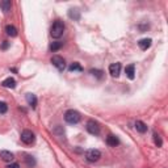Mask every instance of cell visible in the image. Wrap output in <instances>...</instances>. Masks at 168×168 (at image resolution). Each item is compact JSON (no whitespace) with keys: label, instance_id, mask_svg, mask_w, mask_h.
Instances as JSON below:
<instances>
[{"label":"cell","instance_id":"obj_1","mask_svg":"<svg viewBox=\"0 0 168 168\" xmlns=\"http://www.w3.org/2000/svg\"><path fill=\"white\" fill-rule=\"evenodd\" d=\"M80 118H82L80 113L74 110V109H70V110H67L64 113V121L67 122V124H70V125H76L77 122L80 121Z\"/></svg>","mask_w":168,"mask_h":168},{"label":"cell","instance_id":"obj_2","mask_svg":"<svg viewBox=\"0 0 168 168\" xmlns=\"http://www.w3.org/2000/svg\"><path fill=\"white\" fill-rule=\"evenodd\" d=\"M64 24L62 21H59V20H57L53 24V26H51V29H50V34H51V37L53 38H60L63 36V32H64Z\"/></svg>","mask_w":168,"mask_h":168},{"label":"cell","instance_id":"obj_3","mask_svg":"<svg viewBox=\"0 0 168 168\" xmlns=\"http://www.w3.org/2000/svg\"><path fill=\"white\" fill-rule=\"evenodd\" d=\"M100 158H101V153H100V150H96V148H91L88 150L86 153V159L88 161H91V163H95V161H97Z\"/></svg>","mask_w":168,"mask_h":168},{"label":"cell","instance_id":"obj_4","mask_svg":"<svg viewBox=\"0 0 168 168\" xmlns=\"http://www.w3.org/2000/svg\"><path fill=\"white\" fill-rule=\"evenodd\" d=\"M21 142L25 143V144H32L33 142L36 141V137H34V133L30 131V130H24L21 133Z\"/></svg>","mask_w":168,"mask_h":168},{"label":"cell","instance_id":"obj_5","mask_svg":"<svg viewBox=\"0 0 168 168\" xmlns=\"http://www.w3.org/2000/svg\"><path fill=\"white\" fill-rule=\"evenodd\" d=\"M87 131L89 134H92V135H99V134H100V125L97 124L96 121L89 120L87 122Z\"/></svg>","mask_w":168,"mask_h":168},{"label":"cell","instance_id":"obj_6","mask_svg":"<svg viewBox=\"0 0 168 168\" xmlns=\"http://www.w3.org/2000/svg\"><path fill=\"white\" fill-rule=\"evenodd\" d=\"M51 63L54 67H57L59 71H63L66 69V60L62 57H59V55H54L51 58Z\"/></svg>","mask_w":168,"mask_h":168},{"label":"cell","instance_id":"obj_7","mask_svg":"<svg viewBox=\"0 0 168 168\" xmlns=\"http://www.w3.org/2000/svg\"><path fill=\"white\" fill-rule=\"evenodd\" d=\"M120 72H121V64L120 63H113V64L109 66V74L113 77L120 76Z\"/></svg>","mask_w":168,"mask_h":168},{"label":"cell","instance_id":"obj_8","mask_svg":"<svg viewBox=\"0 0 168 168\" xmlns=\"http://www.w3.org/2000/svg\"><path fill=\"white\" fill-rule=\"evenodd\" d=\"M125 74H126V76L129 77V79L133 80L134 77H135V66H134V64H129V66H126Z\"/></svg>","mask_w":168,"mask_h":168},{"label":"cell","instance_id":"obj_9","mask_svg":"<svg viewBox=\"0 0 168 168\" xmlns=\"http://www.w3.org/2000/svg\"><path fill=\"white\" fill-rule=\"evenodd\" d=\"M0 8H2L3 12L7 15L11 12V9H12V3H11L9 0H2V2H0Z\"/></svg>","mask_w":168,"mask_h":168},{"label":"cell","instance_id":"obj_10","mask_svg":"<svg viewBox=\"0 0 168 168\" xmlns=\"http://www.w3.org/2000/svg\"><path fill=\"white\" fill-rule=\"evenodd\" d=\"M0 158H2L4 161H12L15 159V155L11 153V151L3 150V151H0Z\"/></svg>","mask_w":168,"mask_h":168},{"label":"cell","instance_id":"obj_11","mask_svg":"<svg viewBox=\"0 0 168 168\" xmlns=\"http://www.w3.org/2000/svg\"><path fill=\"white\" fill-rule=\"evenodd\" d=\"M106 143H108L109 146H112V147H116V146H118L120 144V141H118V138H117L116 135L109 134V135L106 137Z\"/></svg>","mask_w":168,"mask_h":168},{"label":"cell","instance_id":"obj_12","mask_svg":"<svg viewBox=\"0 0 168 168\" xmlns=\"http://www.w3.org/2000/svg\"><path fill=\"white\" fill-rule=\"evenodd\" d=\"M151 43H153L151 38H143V40H141L138 42V46H139V49H141V50H147L151 46Z\"/></svg>","mask_w":168,"mask_h":168},{"label":"cell","instance_id":"obj_13","mask_svg":"<svg viewBox=\"0 0 168 168\" xmlns=\"http://www.w3.org/2000/svg\"><path fill=\"white\" fill-rule=\"evenodd\" d=\"M2 86L5 87V88H15L16 87V80L13 77H7L2 82Z\"/></svg>","mask_w":168,"mask_h":168},{"label":"cell","instance_id":"obj_14","mask_svg":"<svg viewBox=\"0 0 168 168\" xmlns=\"http://www.w3.org/2000/svg\"><path fill=\"white\" fill-rule=\"evenodd\" d=\"M26 101H28V104L32 106V108H36V106H37V97H36V95L28 93L26 95Z\"/></svg>","mask_w":168,"mask_h":168},{"label":"cell","instance_id":"obj_15","mask_svg":"<svg viewBox=\"0 0 168 168\" xmlns=\"http://www.w3.org/2000/svg\"><path fill=\"white\" fill-rule=\"evenodd\" d=\"M69 17L71 20H74V21H77V20L80 19V12L76 8H72V9L69 11Z\"/></svg>","mask_w":168,"mask_h":168},{"label":"cell","instance_id":"obj_16","mask_svg":"<svg viewBox=\"0 0 168 168\" xmlns=\"http://www.w3.org/2000/svg\"><path fill=\"white\" fill-rule=\"evenodd\" d=\"M135 129H137L138 133L143 134V133L147 131V125L144 124V122H142V121H137V122H135Z\"/></svg>","mask_w":168,"mask_h":168},{"label":"cell","instance_id":"obj_17","mask_svg":"<svg viewBox=\"0 0 168 168\" xmlns=\"http://www.w3.org/2000/svg\"><path fill=\"white\" fill-rule=\"evenodd\" d=\"M25 163H26V166L28 167H30V168H33L36 166V159H34V156H32V155H25Z\"/></svg>","mask_w":168,"mask_h":168},{"label":"cell","instance_id":"obj_18","mask_svg":"<svg viewBox=\"0 0 168 168\" xmlns=\"http://www.w3.org/2000/svg\"><path fill=\"white\" fill-rule=\"evenodd\" d=\"M5 32H7V34L11 36V37L17 36V29H16L13 25H7V26H5Z\"/></svg>","mask_w":168,"mask_h":168},{"label":"cell","instance_id":"obj_19","mask_svg":"<svg viewBox=\"0 0 168 168\" xmlns=\"http://www.w3.org/2000/svg\"><path fill=\"white\" fill-rule=\"evenodd\" d=\"M69 71H71V72H75V71L82 72V71H83V67H82L79 63H77V62H74V63H71V64H70Z\"/></svg>","mask_w":168,"mask_h":168},{"label":"cell","instance_id":"obj_20","mask_svg":"<svg viewBox=\"0 0 168 168\" xmlns=\"http://www.w3.org/2000/svg\"><path fill=\"white\" fill-rule=\"evenodd\" d=\"M62 46H63V42L55 41V42H53L51 45H50V50H51V51H57V50H59Z\"/></svg>","mask_w":168,"mask_h":168},{"label":"cell","instance_id":"obj_21","mask_svg":"<svg viewBox=\"0 0 168 168\" xmlns=\"http://www.w3.org/2000/svg\"><path fill=\"white\" fill-rule=\"evenodd\" d=\"M154 142H155V144L158 147H161V144H163V141H161V138H160V135L159 134H154Z\"/></svg>","mask_w":168,"mask_h":168},{"label":"cell","instance_id":"obj_22","mask_svg":"<svg viewBox=\"0 0 168 168\" xmlns=\"http://www.w3.org/2000/svg\"><path fill=\"white\" fill-rule=\"evenodd\" d=\"M8 112V105L4 101H0V114H4Z\"/></svg>","mask_w":168,"mask_h":168},{"label":"cell","instance_id":"obj_23","mask_svg":"<svg viewBox=\"0 0 168 168\" xmlns=\"http://www.w3.org/2000/svg\"><path fill=\"white\" fill-rule=\"evenodd\" d=\"M93 76H97V77H101L103 76V71H100V70H91L89 71Z\"/></svg>","mask_w":168,"mask_h":168},{"label":"cell","instance_id":"obj_24","mask_svg":"<svg viewBox=\"0 0 168 168\" xmlns=\"http://www.w3.org/2000/svg\"><path fill=\"white\" fill-rule=\"evenodd\" d=\"M8 47H9V42H8V41H4L3 45H2V49H3V50H7Z\"/></svg>","mask_w":168,"mask_h":168},{"label":"cell","instance_id":"obj_25","mask_svg":"<svg viewBox=\"0 0 168 168\" xmlns=\"http://www.w3.org/2000/svg\"><path fill=\"white\" fill-rule=\"evenodd\" d=\"M7 168H20V166H19V163H12V164H9Z\"/></svg>","mask_w":168,"mask_h":168}]
</instances>
